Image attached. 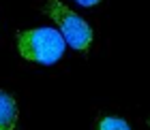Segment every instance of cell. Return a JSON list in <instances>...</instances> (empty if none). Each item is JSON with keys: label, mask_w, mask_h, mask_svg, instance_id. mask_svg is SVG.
I'll use <instances>...</instances> for the list:
<instances>
[{"label": "cell", "mask_w": 150, "mask_h": 130, "mask_svg": "<svg viewBox=\"0 0 150 130\" xmlns=\"http://www.w3.org/2000/svg\"><path fill=\"white\" fill-rule=\"evenodd\" d=\"M67 41L56 28H32L17 34V49L26 60L39 64H54L62 58Z\"/></svg>", "instance_id": "6da1fadb"}, {"label": "cell", "mask_w": 150, "mask_h": 130, "mask_svg": "<svg viewBox=\"0 0 150 130\" xmlns=\"http://www.w3.org/2000/svg\"><path fill=\"white\" fill-rule=\"evenodd\" d=\"M45 13L58 24L64 41L73 47V49H77V51H88L90 49V45H92V28L79 15H75L69 6H64L60 0H47Z\"/></svg>", "instance_id": "7a4b0ae2"}, {"label": "cell", "mask_w": 150, "mask_h": 130, "mask_svg": "<svg viewBox=\"0 0 150 130\" xmlns=\"http://www.w3.org/2000/svg\"><path fill=\"white\" fill-rule=\"evenodd\" d=\"M17 124V109L11 94L0 90V130H13Z\"/></svg>", "instance_id": "3957f363"}, {"label": "cell", "mask_w": 150, "mask_h": 130, "mask_svg": "<svg viewBox=\"0 0 150 130\" xmlns=\"http://www.w3.org/2000/svg\"><path fill=\"white\" fill-rule=\"evenodd\" d=\"M99 130H131V128H129V124L125 120H120V117H105V120H101Z\"/></svg>", "instance_id": "277c9868"}, {"label": "cell", "mask_w": 150, "mask_h": 130, "mask_svg": "<svg viewBox=\"0 0 150 130\" xmlns=\"http://www.w3.org/2000/svg\"><path fill=\"white\" fill-rule=\"evenodd\" d=\"M77 4H81V6H92V4H97L99 0H75Z\"/></svg>", "instance_id": "5b68a950"}]
</instances>
